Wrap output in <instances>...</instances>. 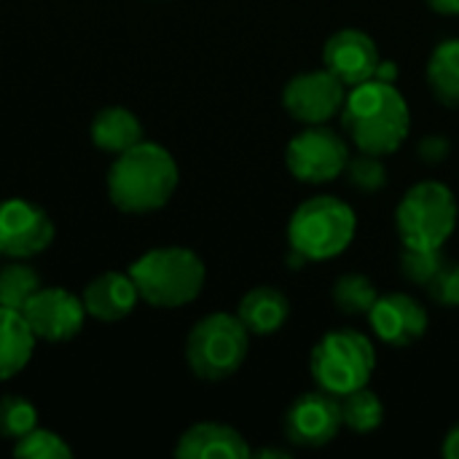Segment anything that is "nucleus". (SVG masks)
<instances>
[{
  "label": "nucleus",
  "instance_id": "obj_5",
  "mask_svg": "<svg viewBox=\"0 0 459 459\" xmlns=\"http://www.w3.org/2000/svg\"><path fill=\"white\" fill-rule=\"evenodd\" d=\"M358 231L355 210L339 196H312L296 207L288 223V245L307 261H331L342 255Z\"/></svg>",
  "mask_w": 459,
  "mask_h": 459
},
{
  "label": "nucleus",
  "instance_id": "obj_1",
  "mask_svg": "<svg viewBox=\"0 0 459 459\" xmlns=\"http://www.w3.org/2000/svg\"><path fill=\"white\" fill-rule=\"evenodd\" d=\"M180 183L175 156L151 140H140L118 153L108 169L105 186L116 210L129 215H148L169 204Z\"/></svg>",
  "mask_w": 459,
  "mask_h": 459
},
{
  "label": "nucleus",
  "instance_id": "obj_2",
  "mask_svg": "<svg viewBox=\"0 0 459 459\" xmlns=\"http://www.w3.org/2000/svg\"><path fill=\"white\" fill-rule=\"evenodd\" d=\"M339 116L355 148L374 156L395 153L411 132L406 97L398 91L395 83H385L377 78L352 86Z\"/></svg>",
  "mask_w": 459,
  "mask_h": 459
},
{
  "label": "nucleus",
  "instance_id": "obj_12",
  "mask_svg": "<svg viewBox=\"0 0 459 459\" xmlns=\"http://www.w3.org/2000/svg\"><path fill=\"white\" fill-rule=\"evenodd\" d=\"M22 317L27 320L38 342L59 344V342L75 339L83 331V323L89 315H86L81 296H75L67 288L51 285V288H40L24 304Z\"/></svg>",
  "mask_w": 459,
  "mask_h": 459
},
{
  "label": "nucleus",
  "instance_id": "obj_31",
  "mask_svg": "<svg viewBox=\"0 0 459 459\" xmlns=\"http://www.w3.org/2000/svg\"><path fill=\"white\" fill-rule=\"evenodd\" d=\"M374 78H377V81H385V83H395V81H398V65H395V62H385V59H379Z\"/></svg>",
  "mask_w": 459,
  "mask_h": 459
},
{
  "label": "nucleus",
  "instance_id": "obj_17",
  "mask_svg": "<svg viewBox=\"0 0 459 459\" xmlns=\"http://www.w3.org/2000/svg\"><path fill=\"white\" fill-rule=\"evenodd\" d=\"M237 317L245 323L250 336H272L288 323L290 301L274 285H255L239 299Z\"/></svg>",
  "mask_w": 459,
  "mask_h": 459
},
{
  "label": "nucleus",
  "instance_id": "obj_14",
  "mask_svg": "<svg viewBox=\"0 0 459 459\" xmlns=\"http://www.w3.org/2000/svg\"><path fill=\"white\" fill-rule=\"evenodd\" d=\"M323 65L347 86H358L374 78L379 65V48L363 30L347 27L333 32L323 46Z\"/></svg>",
  "mask_w": 459,
  "mask_h": 459
},
{
  "label": "nucleus",
  "instance_id": "obj_21",
  "mask_svg": "<svg viewBox=\"0 0 459 459\" xmlns=\"http://www.w3.org/2000/svg\"><path fill=\"white\" fill-rule=\"evenodd\" d=\"M331 299L336 304V309L347 317H360V315H368L371 307L377 304L379 299V290L374 285V280H368L366 274H358V272H347L342 274L336 282H333V290H331Z\"/></svg>",
  "mask_w": 459,
  "mask_h": 459
},
{
  "label": "nucleus",
  "instance_id": "obj_24",
  "mask_svg": "<svg viewBox=\"0 0 459 459\" xmlns=\"http://www.w3.org/2000/svg\"><path fill=\"white\" fill-rule=\"evenodd\" d=\"M38 428V409L24 395H3L0 398V438L19 441L30 430Z\"/></svg>",
  "mask_w": 459,
  "mask_h": 459
},
{
  "label": "nucleus",
  "instance_id": "obj_18",
  "mask_svg": "<svg viewBox=\"0 0 459 459\" xmlns=\"http://www.w3.org/2000/svg\"><path fill=\"white\" fill-rule=\"evenodd\" d=\"M89 134L100 151L113 153V156H118V153L129 151L132 145H137L140 140H145L140 118L129 108H121V105H108V108L97 110L91 118Z\"/></svg>",
  "mask_w": 459,
  "mask_h": 459
},
{
  "label": "nucleus",
  "instance_id": "obj_19",
  "mask_svg": "<svg viewBox=\"0 0 459 459\" xmlns=\"http://www.w3.org/2000/svg\"><path fill=\"white\" fill-rule=\"evenodd\" d=\"M35 333L22 312L0 307V382L13 379L27 368L35 352Z\"/></svg>",
  "mask_w": 459,
  "mask_h": 459
},
{
  "label": "nucleus",
  "instance_id": "obj_3",
  "mask_svg": "<svg viewBox=\"0 0 459 459\" xmlns=\"http://www.w3.org/2000/svg\"><path fill=\"white\" fill-rule=\"evenodd\" d=\"M126 272L137 285L140 301L156 309H180L196 301L207 282L204 261L180 245L153 247L132 261Z\"/></svg>",
  "mask_w": 459,
  "mask_h": 459
},
{
  "label": "nucleus",
  "instance_id": "obj_20",
  "mask_svg": "<svg viewBox=\"0 0 459 459\" xmlns=\"http://www.w3.org/2000/svg\"><path fill=\"white\" fill-rule=\"evenodd\" d=\"M428 86L441 105L459 108V38H449L433 48L428 59Z\"/></svg>",
  "mask_w": 459,
  "mask_h": 459
},
{
  "label": "nucleus",
  "instance_id": "obj_11",
  "mask_svg": "<svg viewBox=\"0 0 459 459\" xmlns=\"http://www.w3.org/2000/svg\"><path fill=\"white\" fill-rule=\"evenodd\" d=\"M342 428V401L325 390L299 395L282 417V436L299 449L328 446Z\"/></svg>",
  "mask_w": 459,
  "mask_h": 459
},
{
  "label": "nucleus",
  "instance_id": "obj_30",
  "mask_svg": "<svg viewBox=\"0 0 459 459\" xmlns=\"http://www.w3.org/2000/svg\"><path fill=\"white\" fill-rule=\"evenodd\" d=\"M441 455L446 459H459V425H455L446 438H444V446H441Z\"/></svg>",
  "mask_w": 459,
  "mask_h": 459
},
{
  "label": "nucleus",
  "instance_id": "obj_26",
  "mask_svg": "<svg viewBox=\"0 0 459 459\" xmlns=\"http://www.w3.org/2000/svg\"><path fill=\"white\" fill-rule=\"evenodd\" d=\"M13 457L19 459H70L73 449L67 446V441L46 428H35L30 430L24 438H19L13 444Z\"/></svg>",
  "mask_w": 459,
  "mask_h": 459
},
{
  "label": "nucleus",
  "instance_id": "obj_13",
  "mask_svg": "<svg viewBox=\"0 0 459 459\" xmlns=\"http://www.w3.org/2000/svg\"><path fill=\"white\" fill-rule=\"evenodd\" d=\"M371 331L390 347H411L417 344L430 325L425 307L409 293H385L377 299L371 312L366 315Z\"/></svg>",
  "mask_w": 459,
  "mask_h": 459
},
{
  "label": "nucleus",
  "instance_id": "obj_32",
  "mask_svg": "<svg viewBox=\"0 0 459 459\" xmlns=\"http://www.w3.org/2000/svg\"><path fill=\"white\" fill-rule=\"evenodd\" d=\"M430 11L441 16H459V0H425Z\"/></svg>",
  "mask_w": 459,
  "mask_h": 459
},
{
  "label": "nucleus",
  "instance_id": "obj_7",
  "mask_svg": "<svg viewBox=\"0 0 459 459\" xmlns=\"http://www.w3.org/2000/svg\"><path fill=\"white\" fill-rule=\"evenodd\" d=\"M377 368V350L368 336L352 328L328 331L309 355V371L320 390L339 401L360 387H368Z\"/></svg>",
  "mask_w": 459,
  "mask_h": 459
},
{
  "label": "nucleus",
  "instance_id": "obj_23",
  "mask_svg": "<svg viewBox=\"0 0 459 459\" xmlns=\"http://www.w3.org/2000/svg\"><path fill=\"white\" fill-rule=\"evenodd\" d=\"M342 420L352 433H374L385 422V403L374 390L360 387L342 398Z\"/></svg>",
  "mask_w": 459,
  "mask_h": 459
},
{
  "label": "nucleus",
  "instance_id": "obj_33",
  "mask_svg": "<svg viewBox=\"0 0 459 459\" xmlns=\"http://www.w3.org/2000/svg\"><path fill=\"white\" fill-rule=\"evenodd\" d=\"M253 457H261V459H290V452H285V449H261V452H255Z\"/></svg>",
  "mask_w": 459,
  "mask_h": 459
},
{
  "label": "nucleus",
  "instance_id": "obj_15",
  "mask_svg": "<svg viewBox=\"0 0 459 459\" xmlns=\"http://www.w3.org/2000/svg\"><path fill=\"white\" fill-rule=\"evenodd\" d=\"M86 315L100 323H118L134 312L140 304L137 285L129 272H102L97 274L81 293Z\"/></svg>",
  "mask_w": 459,
  "mask_h": 459
},
{
  "label": "nucleus",
  "instance_id": "obj_4",
  "mask_svg": "<svg viewBox=\"0 0 459 459\" xmlns=\"http://www.w3.org/2000/svg\"><path fill=\"white\" fill-rule=\"evenodd\" d=\"M250 331L237 315L212 312L194 323L186 339V363L202 382L231 379L247 360Z\"/></svg>",
  "mask_w": 459,
  "mask_h": 459
},
{
  "label": "nucleus",
  "instance_id": "obj_10",
  "mask_svg": "<svg viewBox=\"0 0 459 459\" xmlns=\"http://www.w3.org/2000/svg\"><path fill=\"white\" fill-rule=\"evenodd\" d=\"M347 100V86L328 70H304L296 73L282 89V108L296 121L315 126L328 124L342 113Z\"/></svg>",
  "mask_w": 459,
  "mask_h": 459
},
{
  "label": "nucleus",
  "instance_id": "obj_6",
  "mask_svg": "<svg viewBox=\"0 0 459 459\" xmlns=\"http://www.w3.org/2000/svg\"><path fill=\"white\" fill-rule=\"evenodd\" d=\"M457 229V199L449 186L422 180L411 186L395 210V231L403 247L444 250Z\"/></svg>",
  "mask_w": 459,
  "mask_h": 459
},
{
  "label": "nucleus",
  "instance_id": "obj_22",
  "mask_svg": "<svg viewBox=\"0 0 459 459\" xmlns=\"http://www.w3.org/2000/svg\"><path fill=\"white\" fill-rule=\"evenodd\" d=\"M40 288V274L27 261H8L0 266V307L22 312Z\"/></svg>",
  "mask_w": 459,
  "mask_h": 459
},
{
  "label": "nucleus",
  "instance_id": "obj_29",
  "mask_svg": "<svg viewBox=\"0 0 459 459\" xmlns=\"http://www.w3.org/2000/svg\"><path fill=\"white\" fill-rule=\"evenodd\" d=\"M417 153H420V159H422L428 167L444 164V161L452 156V140H449L446 134H425V137L417 143Z\"/></svg>",
  "mask_w": 459,
  "mask_h": 459
},
{
  "label": "nucleus",
  "instance_id": "obj_9",
  "mask_svg": "<svg viewBox=\"0 0 459 459\" xmlns=\"http://www.w3.org/2000/svg\"><path fill=\"white\" fill-rule=\"evenodd\" d=\"M54 221L48 212L27 199L0 202V255L8 261H30L54 242Z\"/></svg>",
  "mask_w": 459,
  "mask_h": 459
},
{
  "label": "nucleus",
  "instance_id": "obj_16",
  "mask_svg": "<svg viewBox=\"0 0 459 459\" xmlns=\"http://www.w3.org/2000/svg\"><path fill=\"white\" fill-rule=\"evenodd\" d=\"M178 459H247L253 457L245 436L231 425L199 422L191 425L175 444Z\"/></svg>",
  "mask_w": 459,
  "mask_h": 459
},
{
  "label": "nucleus",
  "instance_id": "obj_25",
  "mask_svg": "<svg viewBox=\"0 0 459 459\" xmlns=\"http://www.w3.org/2000/svg\"><path fill=\"white\" fill-rule=\"evenodd\" d=\"M342 178L347 180L350 188H355L360 194H377L387 186V167H385L382 156L360 151L358 156H350Z\"/></svg>",
  "mask_w": 459,
  "mask_h": 459
},
{
  "label": "nucleus",
  "instance_id": "obj_8",
  "mask_svg": "<svg viewBox=\"0 0 459 459\" xmlns=\"http://www.w3.org/2000/svg\"><path fill=\"white\" fill-rule=\"evenodd\" d=\"M347 161H350L347 140L333 129H328L325 124L307 126L285 148L288 172L309 186H323L342 178Z\"/></svg>",
  "mask_w": 459,
  "mask_h": 459
},
{
  "label": "nucleus",
  "instance_id": "obj_27",
  "mask_svg": "<svg viewBox=\"0 0 459 459\" xmlns=\"http://www.w3.org/2000/svg\"><path fill=\"white\" fill-rule=\"evenodd\" d=\"M444 253L441 250H411V247H403V255H401V272L403 277L411 282V285H422L428 288L430 280L438 274V269L444 266Z\"/></svg>",
  "mask_w": 459,
  "mask_h": 459
},
{
  "label": "nucleus",
  "instance_id": "obj_28",
  "mask_svg": "<svg viewBox=\"0 0 459 459\" xmlns=\"http://www.w3.org/2000/svg\"><path fill=\"white\" fill-rule=\"evenodd\" d=\"M428 296L446 309H457L459 307V261H444V266L438 269V274L430 280L428 285Z\"/></svg>",
  "mask_w": 459,
  "mask_h": 459
}]
</instances>
